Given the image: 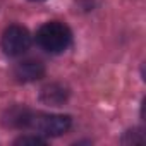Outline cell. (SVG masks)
I'll return each instance as SVG.
<instances>
[{
	"instance_id": "6da1fadb",
	"label": "cell",
	"mask_w": 146,
	"mask_h": 146,
	"mask_svg": "<svg viewBox=\"0 0 146 146\" xmlns=\"http://www.w3.org/2000/svg\"><path fill=\"white\" fill-rule=\"evenodd\" d=\"M36 43L48 53H62L72 43V31L60 21H50L38 29Z\"/></svg>"
},
{
	"instance_id": "7a4b0ae2",
	"label": "cell",
	"mask_w": 146,
	"mask_h": 146,
	"mask_svg": "<svg viewBox=\"0 0 146 146\" xmlns=\"http://www.w3.org/2000/svg\"><path fill=\"white\" fill-rule=\"evenodd\" d=\"M70 125H72V119L69 115L29 112L24 129L36 131L40 136H45V137H55V136H62L64 132H67Z\"/></svg>"
},
{
	"instance_id": "3957f363",
	"label": "cell",
	"mask_w": 146,
	"mask_h": 146,
	"mask_svg": "<svg viewBox=\"0 0 146 146\" xmlns=\"http://www.w3.org/2000/svg\"><path fill=\"white\" fill-rule=\"evenodd\" d=\"M0 46H2L4 53L9 57H21L31 46V35L24 26L12 24L2 33Z\"/></svg>"
},
{
	"instance_id": "277c9868",
	"label": "cell",
	"mask_w": 146,
	"mask_h": 146,
	"mask_svg": "<svg viewBox=\"0 0 146 146\" xmlns=\"http://www.w3.org/2000/svg\"><path fill=\"white\" fill-rule=\"evenodd\" d=\"M12 76L17 83H33L45 76V65L36 58H26L14 65Z\"/></svg>"
},
{
	"instance_id": "5b68a950",
	"label": "cell",
	"mask_w": 146,
	"mask_h": 146,
	"mask_svg": "<svg viewBox=\"0 0 146 146\" xmlns=\"http://www.w3.org/2000/svg\"><path fill=\"white\" fill-rule=\"evenodd\" d=\"M69 98V90L60 84V83H50L46 86L41 88L40 93V100L46 105H53V107H60L67 102Z\"/></svg>"
},
{
	"instance_id": "8992f818",
	"label": "cell",
	"mask_w": 146,
	"mask_h": 146,
	"mask_svg": "<svg viewBox=\"0 0 146 146\" xmlns=\"http://www.w3.org/2000/svg\"><path fill=\"white\" fill-rule=\"evenodd\" d=\"M29 112H31V110H28L26 107H12L11 110L5 112V115H4V124L9 125V127L24 129Z\"/></svg>"
},
{
	"instance_id": "52a82bcc",
	"label": "cell",
	"mask_w": 146,
	"mask_h": 146,
	"mask_svg": "<svg viewBox=\"0 0 146 146\" xmlns=\"http://www.w3.org/2000/svg\"><path fill=\"white\" fill-rule=\"evenodd\" d=\"M144 141V134H143V129H131L125 132V136L122 137V143L125 144H134V143H143Z\"/></svg>"
},
{
	"instance_id": "ba28073f",
	"label": "cell",
	"mask_w": 146,
	"mask_h": 146,
	"mask_svg": "<svg viewBox=\"0 0 146 146\" xmlns=\"http://www.w3.org/2000/svg\"><path fill=\"white\" fill-rule=\"evenodd\" d=\"M14 143H16V144H45L46 139L41 137L40 134H36V136H21V137H17Z\"/></svg>"
},
{
	"instance_id": "9c48e42d",
	"label": "cell",
	"mask_w": 146,
	"mask_h": 146,
	"mask_svg": "<svg viewBox=\"0 0 146 146\" xmlns=\"http://www.w3.org/2000/svg\"><path fill=\"white\" fill-rule=\"evenodd\" d=\"M31 2H43V0H31Z\"/></svg>"
}]
</instances>
